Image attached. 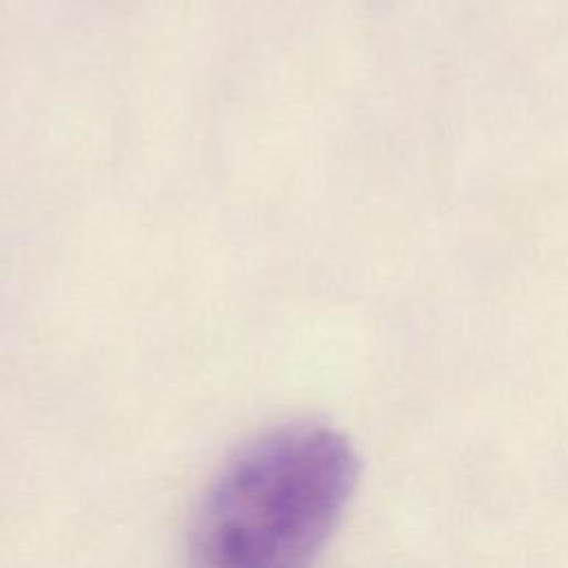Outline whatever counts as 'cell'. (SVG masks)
Masks as SVG:
<instances>
[{
	"mask_svg": "<svg viewBox=\"0 0 568 568\" xmlns=\"http://www.w3.org/2000/svg\"><path fill=\"white\" fill-rule=\"evenodd\" d=\"M357 481V457L335 428L280 426L244 446L213 479L193 524L197 564L304 566L337 526Z\"/></svg>",
	"mask_w": 568,
	"mask_h": 568,
	"instance_id": "cell-1",
	"label": "cell"
}]
</instances>
